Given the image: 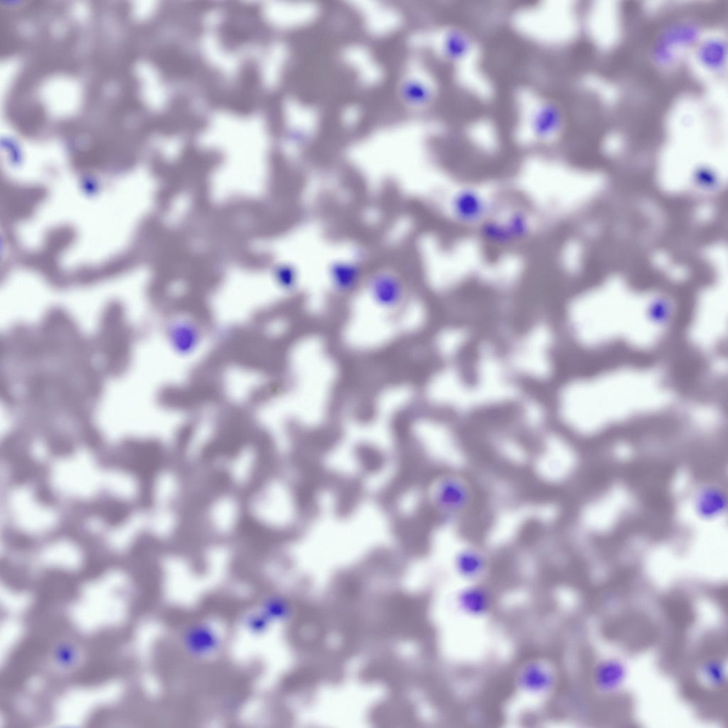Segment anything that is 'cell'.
<instances>
[{"instance_id":"cell-1","label":"cell","mask_w":728,"mask_h":728,"mask_svg":"<svg viewBox=\"0 0 728 728\" xmlns=\"http://www.w3.org/2000/svg\"><path fill=\"white\" fill-rule=\"evenodd\" d=\"M434 486V504L443 515L460 518L471 509L475 489L464 474L456 471L445 473L437 478Z\"/></svg>"},{"instance_id":"cell-2","label":"cell","mask_w":728,"mask_h":728,"mask_svg":"<svg viewBox=\"0 0 728 728\" xmlns=\"http://www.w3.org/2000/svg\"><path fill=\"white\" fill-rule=\"evenodd\" d=\"M454 564L456 572L462 577L473 581L481 578L490 565V559L481 547L467 545L456 550Z\"/></svg>"},{"instance_id":"cell-3","label":"cell","mask_w":728,"mask_h":728,"mask_svg":"<svg viewBox=\"0 0 728 728\" xmlns=\"http://www.w3.org/2000/svg\"><path fill=\"white\" fill-rule=\"evenodd\" d=\"M699 62L710 71L722 70L725 63L726 45L719 38H710L702 42L697 48Z\"/></svg>"},{"instance_id":"cell-4","label":"cell","mask_w":728,"mask_h":728,"mask_svg":"<svg viewBox=\"0 0 728 728\" xmlns=\"http://www.w3.org/2000/svg\"><path fill=\"white\" fill-rule=\"evenodd\" d=\"M456 213L463 220H473L483 212V203L473 193H463L456 200Z\"/></svg>"},{"instance_id":"cell-5","label":"cell","mask_w":728,"mask_h":728,"mask_svg":"<svg viewBox=\"0 0 728 728\" xmlns=\"http://www.w3.org/2000/svg\"><path fill=\"white\" fill-rule=\"evenodd\" d=\"M374 293L378 301L382 306H393L400 299V291L395 284H384L374 288Z\"/></svg>"},{"instance_id":"cell-6","label":"cell","mask_w":728,"mask_h":728,"mask_svg":"<svg viewBox=\"0 0 728 728\" xmlns=\"http://www.w3.org/2000/svg\"><path fill=\"white\" fill-rule=\"evenodd\" d=\"M558 114L552 108H546L540 113V117L536 119V130L541 135L548 134L555 129L558 123Z\"/></svg>"}]
</instances>
